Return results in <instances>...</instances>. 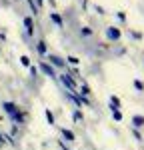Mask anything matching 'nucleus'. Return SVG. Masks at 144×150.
Returning a JSON list of instances; mask_svg holds the SVG:
<instances>
[{
  "instance_id": "nucleus-1",
  "label": "nucleus",
  "mask_w": 144,
  "mask_h": 150,
  "mask_svg": "<svg viewBox=\"0 0 144 150\" xmlns=\"http://www.w3.org/2000/svg\"><path fill=\"white\" fill-rule=\"evenodd\" d=\"M2 108H4V110H6V114H10L12 118L18 114V106H16L14 102H4V104H2Z\"/></svg>"
},
{
  "instance_id": "nucleus-2",
  "label": "nucleus",
  "mask_w": 144,
  "mask_h": 150,
  "mask_svg": "<svg viewBox=\"0 0 144 150\" xmlns=\"http://www.w3.org/2000/svg\"><path fill=\"white\" fill-rule=\"evenodd\" d=\"M60 80H62V84H64V86H68V88H70L72 92L76 90V86H74V80H72V78L68 76V74H62V76H60Z\"/></svg>"
},
{
  "instance_id": "nucleus-3",
  "label": "nucleus",
  "mask_w": 144,
  "mask_h": 150,
  "mask_svg": "<svg viewBox=\"0 0 144 150\" xmlns=\"http://www.w3.org/2000/svg\"><path fill=\"white\" fill-rule=\"evenodd\" d=\"M40 68H42V72H44L46 76H50V78H54V76H56V74H54V68H52V66H48L46 62H42V64H40Z\"/></svg>"
},
{
  "instance_id": "nucleus-4",
  "label": "nucleus",
  "mask_w": 144,
  "mask_h": 150,
  "mask_svg": "<svg viewBox=\"0 0 144 150\" xmlns=\"http://www.w3.org/2000/svg\"><path fill=\"white\" fill-rule=\"evenodd\" d=\"M48 60H50V62H52L54 66H64V62H62L58 56H54V54H50V56H48Z\"/></svg>"
},
{
  "instance_id": "nucleus-5",
  "label": "nucleus",
  "mask_w": 144,
  "mask_h": 150,
  "mask_svg": "<svg viewBox=\"0 0 144 150\" xmlns=\"http://www.w3.org/2000/svg\"><path fill=\"white\" fill-rule=\"evenodd\" d=\"M62 134H64V138L68 140V142H74V132H72V130H66V128H62Z\"/></svg>"
},
{
  "instance_id": "nucleus-6",
  "label": "nucleus",
  "mask_w": 144,
  "mask_h": 150,
  "mask_svg": "<svg viewBox=\"0 0 144 150\" xmlns=\"http://www.w3.org/2000/svg\"><path fill=\"white\" fill-rule=\"evenodd\" d=\"M24 26H26V32H28V34L34 32V28H32V18H24Z\"/></svg>"
},
{
  "instance_id": "nucleus-7",
  "label": "nucleus",
  "mask_w": 144,
  "mask_h": 150,
  "mask_svg": "<svg viewBox=\"0 0 144 150\" xmlns=\"http://www.w3.org/2000/svg\"><path fill=\"white\" fill-rule=\"evenodd\" d=\"M132 122H134V126H136V128L144 126V116H134V118H132Z\"/></svg>"
},
{
  "instance_id": "nucleus-8",
  "label": "nucleus",
  "mask_w": 144,
  "mask_h": 150,
  "mask_svg": "<svg viewBox=\"0 0 144 150\" xmlns=\"http://www.w3.org/2000/svg\"><path fill=\"white\" fill-rule=\"evenodd\" d=\"M108 36L116 40V38H120V30H116V28H110V30H108Z\"/></svg>"
},
{
  "instance_id": "nucleus-9",
  "label": "nucleus",
  "mask_w": 144,
  "mask_h": 150,
  "mask_svg": "<svg viewBox=\"0 0 144 150\" xmlns=\"http://www.w3.org/2000/svg\"><path fill=\"white\" fill-rule=\"evenodd\" d=\"M50 18H52V20H54V22L58 24V26H62V18H60L58 14H54V12H52V14H50Z\"/></svg>"
},
{
  "instance_id": "nucleus-10",
  "label": "nucleus",
  "mask_w": 144,
  "mask_h": 150,
  "mask_svg": "<svg viewBox=\"0 0 144 150\" xmlns=\"http://www.w3.org/2000/svg\"><path fill=\"white\" fill-rule=\"evenodd\" d=\"M38 52L40 54H46V42H38Z\"/></svg>"
},
{
  "instance_id": "nucleus-11",
  "label": "nucleus",
  "mask_w": 144,
  "mask_h": 150,
  "mask_svg": "<svg viewBox=\"0 0 144 150\" xmlns=\"http://www.w3.org/2000/svg\"><path fill=\"white\" fill-rule=\"evenodd\" d=\"M80 92H82V96H88V94H90V88H88L86 84H82V86H80Z\"/></svg>"
},
{
  "instance_id": "nucleus-12",
  "label": "nucleus",
  "mask_w": 144,
  "mask_h": 150,
  "mask_svg": "<svg viewBox=\"0 0 144 150\" xmlns=\"http://www.w3.org/2000/svg\"><path fill=\"white\" fill-rule=\"evenodd\" d=\"M112 116H114V120H122V112H120V110H112Z\"/></svg>"
},
{
  "instance_id": "nucleus-13",
  "label": "nucleus",
  "mask_w": 144,
  "mask_h": 150,
  "mask_svg": "<svg viewBox=\"0 0 144 150\" xmlns=\"http://www.w3.org/2000/svg\"><path fill=\"white\" fill-rule=\"evenodd\" d=\"M46 118H48V122H50V124H54V116H52L50 110H46Z\"/></svg>"
},
{
  "instance_id": "nucleus-14",
  "label": "nucleus",
  "mask_w": 144,
  "mask_h": 150,
  "mask_svg": "<svg viewBox=\"0 0 144 150\" xmlns=\"http://www.w3.org/2000/svg\"><path fill=\"white\" fill-rule=\"evenodd\" d=\"M68 62H70V64H74V66H76V64H78V62H80V60H78V58H76V56H68Z\"/></svg>"
},
{
  "instance_id": "nucleus-15",
  "label": "nucleus",
  "mask_w": 144,
  "mask_h": 150,
  "mask_svg": "<svg viewBox=\"0 0 144 150\" xmlns=\"http://www.w3.org/2000/svg\"><path fill=\"white\" fill-rule=\"evenodd\" d=\"M134 86H136V90H144V84H142L140 80H136V82H134Z\"/></svg>"
},
{
  "instance_id": "nucleus-16",
  "label": "nucleus",
  "mask_w": 144,
  "mask_h": 150,
  "mask_svg": "<svg viewBox=\"0 0 144 150\" xmlns=\"http://www.w3.org/2000/svg\"><path fill=\"white\" fill-rule=\"evenodd\" d=\"M20 62H22L24 66H28V64H30V58H28V56H22V58H20Z\"/></svg>"
},
{
  "instance_id": "nucleus-17",
  "label": "nucleus",
  "mask_w": 144,
  "mask_h": 150,
  "mask_svg": "<svg viewBox=\"0 0 144 150\" xmlns=\"http://www.w3.org/2000/svg\"><path fill=\"white\" fill-rule=\"evenodd\" d=\"M72 118H74V120H76V122H78V120H80V118H82V114H80V112H78V110H76V112H74V114H72Z\"/></svg>"
},
{
  "instance_id": "nucleus-18",
  "label": "nucleus",
  "mask_w": 144,
  "mask_h": 150,
  "mask_svg": "<svg viewBox=\"0 0 144 150\" xmlns=\"http://www.w3.org/2000/svg\"><path fill=\"white\" fill-rule=\"evenodd\" d=\"M82 34L84 36H90V34H92V30H90V28H82Z\"/></svg>"
},
{
  "instance_id": "nucleus-19",
  "label": "nucleus",
  "mask_w": 144,
  "mask_h": 150,
  "mask_svg": "<svg viewBox=\"0 0 144 150\" xmlns=\"http://www.w3.org/2000/svg\"><path fill=\"white\" fill-rule=\"evenodd\" d=\"M2 144H4V136L0 134V146H2Z\"/></svg>"
},
{
  "instance_id": "nucleus-20",
  "label": "nucleus",
  "mask_w": 144,
  "mask_h": 150,
  "mask_svg": "<svg viewBox=\"0 0 144 150\" xmlns=\"http://www.w3.org/2000/svg\"><path fill=\"white\" fill-rule=\"evenodd\" d=\"M60 146H62V150H68V148H66V144H64V142H60Z\"/></svg>"
},
{
  "instance_id": "nucleus-21",
  "label": "nucleus",
  "mask_w": 144,
  "mask_h": 150,
  "mask_svg": "<svg viewBox=\"0 0 144 150\" xmlns=\"http://www.w3.org/2000/svg\"><path fill=\"white\" fill-rule=\"evenodd\" d=\"M42 2H44V0H38V4H42Z\"/></svg>"
}]
</instances>
